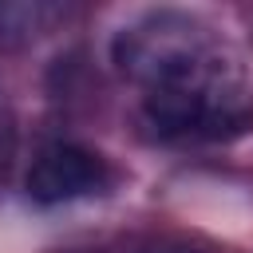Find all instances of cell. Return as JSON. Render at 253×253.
Instances as JSON below:
<instances>
[{"mask_svg":"<svg viewBox=\"0 0 253 253\" xmlns=\"http://www.w3.org/2000/svg\"><path fill=\"white\" fill-rule=\"evenodd\" d=\"M115 63L142 91L229 79L210 28L186 12H146L126 24L115 36Z\"/></svg>","mask_w":253,"mask_h":253,"instance_id":"6da1fadb","label":"cell"},{"mask_svg":"<svg viewBox=\"0 0 253 253\" xmlns=\"http://www.w3.org/2000/svg\"><path fill=\"white\" fill-rule=\"evenodd\" d=\"M107 182H111V170L95 150L75 142H51L32 158L24 190L36 206H63V202L107 190Z\"/></svg>","mask_w":253,"mask_h":253,"instance_id":"7a4b0ae2","label":"cell"},{"mask_svg":"<svg viewBox=\"0 0 253 253\" xmlns=\"http://www.w3.org/2000/svg\"><path fill=\"white\" fill-rule=\"evenodd\" d=\"M55 16H59V8H51V4H0V47H16V43L40 36Z\"/></svg>","mask_w":253,"mask_h":253,"instance_id":"3957f363","label":"cell"},{"mask_svg":"<svg viewBox=\"0 0 253 253\" xmlns=\"http://www.w3.org/2000/svg\"><path fill=\"white\" fill-rule=\"evenodd\" d=\"M138 253H202V249L190 245V241H154V245H146Z\"/></svg>","mask_w":253,"mask_h":253,"instance_id":"277c9868","label":"cell"}]
</instances>
